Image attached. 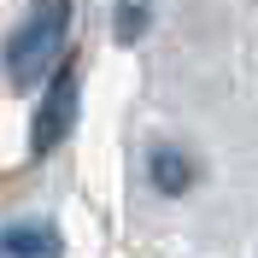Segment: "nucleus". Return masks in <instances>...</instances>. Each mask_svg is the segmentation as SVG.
<instances>
[{
  "mask_svg": "<svg viewBox=\"0 0 258 258\" xmlns=\"http://www.w3.org/2000/svg\"><path fill=\"white\" fill-rule=\"evenodd\" d=\"M147 170H153V182H159L164 194H182L188 176H194V164L182 159V153H170V147H153V153H147Z\"/></svg>",
  "mask_w": 258,
  "mask_h": 258,
  "instance_id": "nucleus-4",
  "label": "nucleus"
},
{
  "mask_svg": "<svg viewBox=\"0 0 258 258\" xmlns=\"http://www.w3.org/2000/svg\"><path fill=\"white\" fill-rule=\"evenodd\" d=\"M64 30H71V0H35L12 24V35H6V77L18 88H35L41 77H53Z\"/></svg>",
  "mask_w": 258,
  "mask_h": 258,
  "instance_id": "nucleus-1",
  "label": "nucleus"
},
{
  "mask_svg": "<svg viewBox=\"0 0 258 258\" xmlns=\"http://www.w3.org/2000/svg\"><path fill=\"white\" fill-rule=\"evenodd\" d=\"M147 18H153V0H117V35L135 41L147 30Z\"/></svg>",
  "mask_w": 258,
  "mask_h": 258,
  "instance_id": "nucleus-5",
  "label": "nucleus"
},
{
  "mask_svg": "<svg viewBox=\"0 0 258 258\" xmlns=\"http://www.w3.org/2000/svg\"><path fill=\"white\" fill-rule=\"evenodd\" d=\"M59 229L41 223V217H30V223H12V229H0V252H59Z\"/></svg>",
  "mask_w": 258,
  "mask_h": 258,
  "instance_id": "nucleus-3",
  "label": "nucleus"
},
{
  "mask_svg": "<svg viewBox=\"0 0 258 258\" xmlns=\"http://www.w3.org/2000/svg\"><path fill=\"white\" fill-rule=\"evenodd\" d=\"M77 100H82L77 71H71V64H59V71H53V88L41 94V106H35V135H30L35 153H53V147L71 135V123H77Z\"/></svg>",
  "mask_w": 258,
  "mask_h": 258,
  "instance_id": "nucleus-2",
  "label": "nucleus"
}]
</instances>
